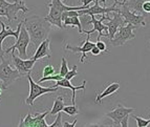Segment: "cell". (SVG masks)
I'll return each instance as SVG.
<instances>
[{"label":"cell","instance_id":"obj_36","mask_svg":"<svg viewBox=\"0 0 150 127\" xmlns=\"http://www.w3.org/2000/svg\"><path fill=\"white\" fill-rule=\"evenodd\" d=\"M0 83H1V81H0ZM3 88H2V86L0 87V102H1V96H2V92H3Z\"/></svg>","mask_w":150,"mask_h":127},{"label":"cell","instance_id":"obj_20","mask_svg":"<svg viewBox=\"0 0 150 127\" xmlns=\"http://www.w3.org/2000/svg\"><path fill=\"white\" fill-rule=\"evenodd\" d=\"M50 114L48 110H45L44 112H37L35 115H33L32 120V127H50V125L45 121V117Z\"/></svg>","mask_w":150,"mask_h":127},{"label":"cell","instance_id":"obj_29","mask_svg":"<svg viewBox=\"0 0 150 127\" xmlns=\"http://www.w3.org/2000/svg\"><path fill=\"white\" fill-rule=\"evenodd\" d=\"M96 46H97L99 50H101V53L104 52V53H108L107 50V48H106V44L103 41H101V40H97V43H96Z\"/></svg>","mask_w":150,"mask_h":127},{"label":"cell","instance_id":"obj_24","mask_svg":"<svg viewBox=\"0 0 150 127\" xmlns=\"http://www.w3.org/2000/svg\"><path fill=\"white\" fill-rule=\"evenodd\" d=\"M62 78H64V77H62L60 74H55V75H50V76H46V77H42L41 79H39L38 83H42V82H44V81H59V80H61Z\"/></svg>","mask_w":150,"mask_h":127},{"label":"cell","instance_id":"obj_1","mask_svg":"<svg viewBox=\"0 0 150 127\" xmlns=\"http://www.w3.org/2000/svg\"><path fill=\"white\" fill-rule=\"evenodd\" d=\"M23 25L28 31L30 38V42H33L34 46L37 48L43 40L48 38V34L52 28V24L38 15H34L32 17L25 18L23 20Z\"/></svg>","mask_w":150,"mask_h":127},{"label":"cell","instance_id":"obj_13","mask_svg":"<svg viewBox=\"0 0 150 127\" xmlns=\"http://www.w3.org/2000/svg\"><path fill=\"white\" fill-rule=\"evenodd\" d=\"M108 15H109V14H108ZM112 16L113 17H109V16H108V18H107L108 22L106 23V25H107V28H108V38H109V40H111L115 37V33L118 32L119 28H121V26L126 24L125 19L123 18V16L121 15L120 13L113 12Z\"/></svg>","mask_w":150,"mask_h":127},{"label":"cell","instance_id":"obj_27","mask_svg":"<svg viewBox=\"0 0 150 127\" xmlns=\"http://www.w3.org/2000/svg\"><path fill=\"white\" fill-rule=\"evenodd\" d=\"M56 120L55 122H53L50 125V127H63V123H62V115L61 112H58L56 115Z\"/></svg>","mask_w":150,"mask_h":127},{"label":"cell","instance_id":"obj_30","mask_svg":"<svg viewBox=\"0 0 150 127\" xmlns=\"http://www.w3.org/2000/svg\"><path fill=\"white\" fill-rule=\"evenodd\" d=\"M142 11L146 14H150V0H146L142 4Z\"/></svg>","mask_w":150,"mask_h":127},{"label":"cell","instance_id":"obj_15","mask_svg":"<svg viewBox=\"0 0 150 127\" xmlns=\"http://www.w3.org/2000/svg\"><path fill=\"white\" fill-rule=\"evenodd\" d=\"M95 45H96V43L90 41V35H87V38H86L85 42L83 43L82 46H71V45H69V44H66L65 45V50H69V52H71V53H81L82 56H81L80 62L83 63L84 60L87 58L86 57V54L90 53L91 48H93Z\"/></svg>","mask_w":150,"mask_h":127},{"label":"cell","instance_id":"obj_32","mask_svg":"<svg viewBox=\"0 0 150 127\" xmlns=\"http://www.w3.org/2000/svg\"><path fill=\"white\" fill-rule=\"evenodd\" d=\"M90 53H91V55H93V56H99L101 54V50H99V48H97V46H93V48H91V50H90Z\"/></svg>","mask_w":150,"mask_h":127},{"label":"cell","instance_id":"obj_28","mask_svg":"<svg viewBox=\"0 0 150 127\" xmlns=\"http://www.w3.org/2000/svg\"><path fill=\"white\" fill-rule=\"evenodd\" d=\"M77 68H78V66L77 65H74L73 66V68L70 70H68V72L65 75V79H67V80H71L73 78H75L76 76L78 75V72H77Z\"/></svg>","mask_w":150,"mask_h":127},{"label":"cell","instance_id":"obj_17","mask_svg":"<svg viewBox=\"0 0 150 127\" xmlns=\"http://www.w3.org/2000/svg\"><path fill=\"white\" fill-rule=\"evenodd\" d=\"M56 87H63V88H69L73 92V97H71V104H76V92L77 90H85L86 88V81L84 80L82 82V84L79 85V86H74L71 83H70V80L62 78L59 81H56L55 83Z\"/></svg>","mask_w":150,"mask_h":127},{"label":"cell","instance_id":"obj_3","mask_svg":"<svg viewBox=\"0 0 150 127\" xmlns=\"http://www.w3.org/2000/svg\"><path fill=\"white\" fill-rule=\"evenodd\" d=\"M0 81L1 86L3 89H8L13 83H15L18 79H20L21 75L17 70H13L8 60H5L4 57L0 58Z\"/></svg>","mask_w":150,"mask_h":127},{"label":"cell","instance_id":"obj_22","mask_svg":"<svg viewBox=\"0 0 150 127\" xmlns=\"http://www.w3.org/2000/svg\"><path fill=\"white\" fill-rule=\"evenodd\" d=\"M62 111L65 112L66 115L70 116V117H74V116L79 115L80 110H79V108H78V106L76 104H71V105H67V106L65 105Z\"/></svg>","mask_w":150,"mask_h":127},{"label":"cell","instance_id":"obj_10","mask_svg":"<svg viewBox=\"0 0 150 127\" xmlns=\"http://www.w3.org/2000/svg\"><path fill=\"white\" fill-rule=\"evenodd\" d=\"M108 16H109L108 14H105V15H102L101 19H97V18L95 17V15H91V16H90V17H91V19H90V21H89V24L93 25V30L83 31V34H86V35H91V34H93V33L98 32V33H99V35H98L97 40H100L101 37H103V36H104V37H108V28H107V25L103 23V21H104V20H107Z\"/></svg>","mask_w":150,"mask_h":127},{"label":"cell","instance_id":"obj_31","mask_svg":"<svg viewBox=\"0 0 150 127\" xmlns=\"http://www.w3.org/2000/svg\"><path fill=\"white\" fill-rule=\"evenodd\" d=\"M129 117H130V115H127V116H125V117L123 118L122 121H121V123H120V126H122V127L129 126V124H128V120H129Z\"/></svg>","mask_w":150,"mask_h":127},{"label":"cell","instance_id":"obj_25","mask_svg":"<svg viewBox=\"0 0 150 127\" xmlns=\"http://www.w3.org/2000/svg\"><path fill=\"white\" fill-rule=\"evenodd\" d=\"M68 70H69V68H68V64H67V61H66V59H65L64 57L62 58V60H61V66H60V74L62 77H65V75L68 72Z\"/></svg>","mask_w":150,"mask_h":127},{"label":"cell","instance_id":"obj_14","mask_svg":"<svg viewBox=\"0 0 150 127\" xmlns=\"http://www.w3.org/2000/svg\"><path fill=\"white\" fill-rule=\"evenodd\" d=\"M23 24V21H21L20 23H18L17 25V30L16 31H13L11 28V26L6 28L5 26V23L3 21L0 20V25H1V31H0V58H2L3 55H4V50L2 48V43H3V40L5 39L6 37H15L16 39L18 38L19 36V33H20V30H21V26Z\"/></svg>","mask_w":150,"mask_h":127},{"label":"cell","instance_id":"obj_34","mask_svg":"<svg viewBox=\"0 0 150 127\" xmlns=\"http://www.w3.org/2000/svg\"><path fill=\"white\" fill-rule=\"evenodd\" d=\"M93 1H95V0H83V6H84V8H86L87 9L88 6H89V4L91 2H93Z\"/></svg>","mask_w":150,"mask_h":127},{"label":"cell","instance_id":"obj_19","mask_svg":"<svg viewBox=\"0 0 150 127\" xmlns=\"http://www.w3.org/2000/svg\"><path fill=\"white\" fill-rule=\"evenodd\" d=\"M63 22V28H67V26H76L79 30V34H83V28H82V22H81L79 16H68L65 17L62 20Z\"/></svg>","mask_w":150,"mask_h":127},{"label":"cell","instance_id":"obj_23","mask_svg":"<svg viewBox=\"0 0 150 127\" xmlns=\"http://www.w3.org/2000/svg\"><path fill=\"white\" fill-rule=\"evenodd\" d=\"M130 117H132L133 119L137 121V126L138 127H147L148 125L150 124V120L144 119V118L138 117V116H134V115H131V114H130Z\"/></svg>","mask_w":150,"mask_h":127},{"label":"cell","instance_id":"obj_6","mask_svg":"<svg viewBox=\"0 0 150 127\" xmlns=\"http://www.w3.org/2000/svg\"><path fill=\"white\" fill-rule=\"evenodd\" d=\"M135 28H139L133 24H130V23H126L125 25L119 28L118 32L115 33V37L111 40H109L110 44L112 45V46H122L126 42L134 39L135 35L134 33H133V31Z\"/></svg>","mask_w":150,"mask_h":127},{"label":"cell","instance_id":"obj_38","mask_svg":"<svg viewBox=\"0 0 150 127\" xmlns=\"http://www.w3.org/2000/svg\"><path fill=\"white\" fill-rule=\"evenodd\" d=\"M149 42H150V40H149Z\"/></svg>","mask_w":150,"mask_h":127},{"label":"cell","instance_id":"obj_9","mask_svg":"<svg viewBox=\"0 0 150 127\" xmlns=\"http://www.w3.org/2000/svg\"><path fill=\"white\" fill-rule=\"evenodd\" d=\"M119 6H120V14L123 16V18L125 19L126 23H130V24H133L138 28L141 26H145V16L143 14H138V13H134L132 11H130L128 9L127 5H125L124 3H121L119 1Z\"/></svg>","mask_w":150,"mask_h":127},{"label":"cell","instance_id":"obj_18","mask_svg":"<svg viewBox=\"0 0 150 127\" xmlns=\"http://www.w3.org/2000/svg\"><path fill=\"white\" fill-rule=\"evenodd\" d=\"M120 87H121V85L119 84L118 82L110 83L105 89L97 96V98H96V103H98V104L102 103V100L104 99V98L108 97V96H110V95H113L115 92H117L119 89H120Z\"/></svg>","mask_w":150,"mask_h":127},{"label":"cell","instance_id":"obj_26","mask_svg":"<svg viewBox=\"0 0 150 127\" xmlns=\"http://www.w3.org/2000/svg\"><path fill=\"white\" fill-rule=\"evenodd\" d=\"M56 74V68L53 65H46L42 70V77H46V76L55 75Z\"/></svg>","mask_w":150,"mask_h":127},{"label":"cell","instance_id":"obj_21","mask_svg":"<svg viewBox=\"0 0 150 127\" xmlns=\"http://www.w3.org/2000/svg\"><path fill=\"white\" fill-rule=\"evenodd\" d=\"M65 106V103H64V98L62 96H59L55 99L54 101V105H53V108L52 110L50 111V116H56L58 112H61L63 110Z\"/></svg>","mask_w":150,"mask_h":127},{"label":"cell","instance_id":"obj_7","mask_svg":"<svg viewBox=\"0 0 150 127\" xmlns=\"http://www.w3.org/2000/svg\"><path fill=\"white\" fill-rule=\"evenodd\" d=\"M19 11H22L23 13L30 12V9L25 5L24 0H14V2H11L10 4L1 6L0 8V17H6L8 20V23H11L13 20H17V13Z\"/></svg>","mask_w":150,"mask_h":127},{"label":"cell","instance_id":"obj_8","mask_svg":"<svg viewBox=\"0 0 150 127\" xmlns=\"http://www.w3.org/2000/svg\"><path fill=\"white\" fill-rule=\"evenodd\" d=\"M119 4V0H115V3L113 5L107 8L105 5H103L101 6L100 2H99V0H95V4L93 6H88L87 9H84V10H81V11H78L79 12V15H88V16H91V15H105V14H109V13H112V12H118L120 13V8H117Z\"/></svg>","mask_w":150,"mask_h":127},{"label":"cell","instance_id":"obj_12","mask_svg":"<svg viewBox=\"0 0 150 127\" xmlns=\"http://www.w3.org/2000/svg\"><path fill=\"white\" fill-rule=\"evenodd\" d=\"M134 108H131V107H125L124 105L122 104H118L113 108L111 111L107 112L106 114V117L109 118L113 121V126H120V123L122 121V119L125 116L130 115V114H132L134 111Z\"/></svg>","mask_w":150,"mask_h":127},{"label":"cell","instance_id":"obj_35","mask_svg":"<svg viewBox=\"0 0 150 127\" xmlns=\"http://www.w3.org/2000/svg\"><path fill=\"white\" fill-rule=\"evenodd\" d=\"M10 1H8V0H0V8L1 6H5V5L10 4Z\"/></svg>","mask_w":150,"mask_h":127},{"label":"cell","instance_id":"obj_11","mask_svg":"<svg viewBox=\"0 0 150 127\" xmlns=\"http://www.w3.org/2000/svg\"><path fill=\"white\" fill-rule=\"evenodd\" d=\"M12 53V61L13 64L15 66L16 70L19 72V74L21 75V77H24L28 74H30L32 70L34 68V65L37 61H35L34 59H22L20 57H17L15 55V52Z\"/></svg>","mask_w":150,"mask_h":127},{"label":"cell","instance_id":"obj_2","mask_svg":"<svg viewBox=\"0 0 150 127\" xmlns=\"http://www.w3.org/2000/svg\"><path fill=\"white\" fill-rule=\"evenodd\" d=\"M47 6L50 9L47 16L45 18L46 21L50 23L52 25H55L59 28H63L62 22V13L66 11H81L84 10L83 5L81 6H68L62 2V0H50V2L47 3Z\"/></svg>","mask_w":150,"mask_h":127},{"label":"cell","instance_id":"obj_16","mask_svg":"<svg viewBox=\"0 0 150 127\" xmlns=\"http://www.w3.org/2000/svg\"><path fill=\"white\" fill-rule=\"evenodd\" d=\"M50 56H52V52H50V38H46L36 48V52L34 54V56L32 57V59H34L35 61H38V60L42 59V58H50Z\"/></svg>","mask_w":150,"mask_h":127},{"label":"cell","instance_id":"obj_37","mask_svg":"<svg viewBox=\"0 0 150 127\" xmlns=\"http://www.w3.org/2000/svg\"><path fill=\"white\" fill-rule=\"evenodd\" d=\"M101 2L103 3V5H105V3H106V0H101Z\"/></svg>","mask_w":150,"mask_h":127},{"label":"cell","instance_id":"obj_5","mask_svg":"<svg viewBox=\"0 0 150 127\" xmlns=\"http://www.w3.org/2000/svg\"><path fill=\"white\" fill-rule=\"evenodd\" d=\"M28 79V82H30V95L28 97L25 99L24 103L26 105H30V106H33L35 101L41 96L45 95V94H50V92H55L58 90V87L54 86V87H42L38 83L34 82L32 76L30 74H28L26 75Z\"/></svg>","mask_w":150,"mask_h":127},{"label":"cell","instance_id":"obj_33","mask_svg":"<svg viewBox=\"0 0 150 127\" xmlns=\"http://www.w3.org/2000/svg\"><path fill=\"white\" fill-rule=\"evenodd\" d=\"M76 124H77V119H76L73 123H69V122H64V123H63V127H74Z\"/></svg>","mask_w":150,"mask_h":127},{"label":"cell","instance_id":"obj_4","mask_svg":"<svg viewBox=\"0 0 150 127\" xmlns=\"http://www.w3.org/2000/svg\"><path fill=\"white\" fill-rule=\"evenodd\" d=\"M30 42V35H28V31L24 28V25L22 24L21 26L20 33H19V36L16 39V43L10 48H8L6 50H4V54H8L11 52H15L17 50L18 54H19V57L22 58V59H28V53H26V50H28V46Z\"/></svg>","mask_w":150,"mask_h":127},{"label":"cell","instance_id":"obj_39","mask_svg":"<svg viewBox=\"0 0 150 127\" xmlns=\"http://www.w3.org/2000/svg\"><path fill=\"white\" fill-rule=\"evenodd\" d=\"M149 120H150V119H149Z\"/></svg>","mask_w":150,"mask_h":127}]
</instances>
